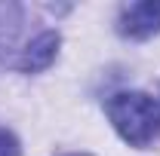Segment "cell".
Segmentation results:
<instances>
[{"instance_id":"1","label":"cell","mask_w":160,"mask_h":156,"mask_svg":"<svg viewBox=\"0 0 160 156\" xmlns=\"http://www.w3.org/2000/svg\"><path fill=\"white\" fill-rule=\"evenodd\" d=\"M105 113L129 147H148L160 138V101L148 92H117L105 101Z\"/></svg>"},{"instance_id":"2","label":"cell","mask_w":160,"mask_h":156,"mask_svg":"<svg viewBox=\"0 0 160 156\" xmlns=\"http://www.w3.org/2000/svg\"><path fill=\"white\" fill-rule=\"evenodd\" d=\"M117 31L126 40H151L154 34H160V3H129L117 19Z\"/></svg>"},{"instance_id":"3","label":"cell","mask_w":160,"mask_h":156,"mask_svg":"<svg viewBox=\"0 0 160 156\" xmlns=\"http://www.w3.org/2000/svg\"><path fill=\"white\" fill-rule=\"evenodd\" d=\"M59 46H62L59 31H43V34H37V37L22 49L19 71L22 74H40V71H46L56 61V55H59Z\"/></svg>"},{"instance_id":"4","label":"cell","mask_w":160,"mask_h":156,"mask_svg":"<svg viewBox=\"0 0 160 156\" xmlns=\"http://www.w3.org/2000/svg\"><path fill=\"white\" fill-rule=\"evenodd\" d=\"M19 31V9L16 6H0V58L6 52V46H12Z\"/></svg>"},{"instance_id":"5","label":"cell","mask_w":160,"mask_h":156,"mask_svg":"<svg viewBox=\"0 0 160 156\" xmlns=\"http://www.w3.org/2000/svg\"><path fill=\"white\" fill-rule=\"evenodd\" d=\"M0 156H22V144L9 129L0 126Z\"/></svg>"},{"instance_id":"6","label":"cell","mask_w":160,"mask_h":156,"mask_svg":"<svg viewBox=\"0 0 160 156\" xmlns=\"http://www.w3.org/2000/svg\"><path fill=\"white\" fill-rule=\"evenodd\" d=\"M68 156H89V153H68Z\"/></svg>"}]
</instances>
